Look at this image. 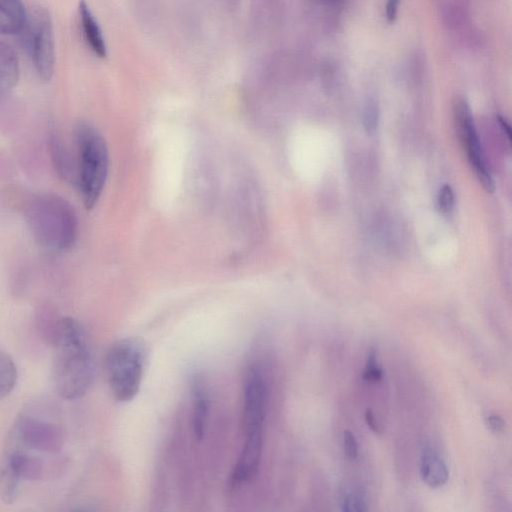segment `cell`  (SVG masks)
Instances as JSON below:
<instances>
[{
  "mask_svg": "<svg viewBox=\"0 0 512 512\" xmlns=\"http://www.w3.org/2000/svg\"><path fill=\"white\" fill-rule=\"evenodd\" d=\"M54 383L68 400L82 397L94 378V359L83 327L73 318H62L56 329Z\"/></svg>",
  "mask_w": 512,
  "mask_h": 512,
  "instance_id": "6da1fadb",
  "label": "cell"
},
{
  "mask_svg": "<svg viewBox=\"0 0 512 512\" xmlns=\"http://www.w3.org/2000/svg\"><path fill=\"white\" fill-rule=\"evenodd\" d=\"M23 211L40 245L58 251L73 247L78 237V218L68 200L55 193H38L28 198Z\"/></svg>",
  "mask_w": 512,
  "mask_h": 512,
  "instance_id": "7a4b0ae2",
  "label": "cell"
},
{
  "mask_svg": "<svg viewBox=\"0 0 512 512\" xmlns=\"http://www.w3.org/2000/svg\"><path fill=\"white\" fill-rule=\"evenodd\" d=\"M76 186L86 209L97 204L106 184L109 152L102 134L92 124L80 121L74 129Z\"/></svg>",
  "mask_w": 512,
  "mask_h": 512,
  "instance_id": "3957f363",
  "label": "cell"
},
{
  "mask_svg": "<svg viewBox=\"0 0 512 512\" xmlns=\"http://www.w3.org/2000/svg\"><path fill=\"white\" fill-rule=\"evenodd\" d=\"M146 365L144 343L133 337L122 338L108 349L104 367L113 397L129 402L138 394Z\"/></svg>",
  "mask_w": 512,
  "mask_h": 512,
  "instance_id": "277c9868",
  "label": "cell"
},
{
  "mask_svg": "<svg viewBox=\"0 0 512 512\" xmlns=\"http://www.w3.org/2000/svg\"><path fill=\"white\" fill-rule=\"evenodd\" d=\"M20 33L38 77L49 81L55 66L53 23L49 11L40 5L29 8Z\"/></svg>",
  "mask_w": 512,
  "mask_h": 512,
  "instance_id": "5b68a950",
  "label": "cell"
},
{
  "mask_svg": "<svg viewBox=\"0 0 512 512\" xmlns=\"http://www.w3.org/2000/svg\"><path fill=\"white\" fill-rule=\"evenodd\" d=\"M268 405V384L262 368L252 364L246 371L243 385V430L245 438L264 437Z\"/></svg>",
  "mask_w": 512,
  "mask_h": 512,
  "instance_id": "8992f818",
  "label": "cell"
},
{
  "mask_svg": "<svg viewBox=\"0 0 512 512\" xmlns=\"http://www.w3.org/2000/svg\"><path fill=\"white\" fill-rule=\"evenodd\" d=\"M454 117L468 161L483 188L492 193L495 184L487 167L468 102L459 97L454 102Z\"/></svg>",
  "mask_w": 512,
  "mask_h": 512,
  "instance_id": "52a82bcc",
  "label": "cell"
},
{
  "mask_svg": "<svg viewBox=\"0 0 512 512\" xmlns=\"http://www.w3.org/2000/svg\"><path fill=\"white\" fill-rule=\"evenodd\" d=\"M10 434L24 448L42 452H56L63 441L62 431L56 425L31 415L19 416Z\"/></svg>",
  "mask_w": 512,
  "mask_h": 512,
  "instance_id": "ba28073f",
  "label": "cell"
},
{
  "mask_svg": "<svg viewBox=\"0 0 512 512\" xmlns=\"http://www.w3.org/2000/svg\"><path fill=\"white\" fill-rule=\"evenodd\" d=\"M47 145L52 165L59 177L72 184H76V162L68 150L62 136L55 128L48 132Z\"/></svg>",
  "mask_w": 512,
  "mask_h": 512,
  "instance_id": "9c48e42d",
  "label": "cell"
},
{
  "mask_svg": "<svg viewBox=\"0 0 512 512\" xmlns=\"http://www.w3.org/2000/svg\"><path fill=\"white\" fill-rule=\"evenodd\" d=\"M192 430L195 438L202 440L209 418V396L201 379L195 378L191 384Z\"/></svg>",
  "mask_w": 512,
  "mask_h": 512,
  "instance_id": "30bf717a",
  "label": "cell"
},
{
  "mask_svg": "<svg viewBox=\"0 0 512 512\" xmlns=\"http://www.w3.org/2000/svg\"><path fill=\"white\" fill-rule=\"evenodd\" d=\"M420 474L422 480L431 488L443 486L449 477L445 461L431 447L423 449L420 461Z\"/></svg>",
  "mask_w": 512,
  "mask_h": 512,
  "instance_id": "8fae6325",
  "label": "cell"
},
{
  "mask_svg": "<svg viewBox=\"0 0 512 512\" xmlns=\"http://www.w3.org/2000/svg\"><path fill=\"white\" fill-rule=\"evenodd\" d=\"M78 13L83 35L88 46L97 57L105 58L107 50L101 28L84 0L79 2Z\"/></svg>",
  "mask_w": 512,
  "mask_h": 512,
  "instance_id": "7c38bea8",
  "label": "cell"
},
{
  "mask_svg": "<svg viewBox=\"0 0 512 512\" xmlns=\"http://www.w3.org/2000/svg\"><path fill=\"white\" fill-rule=\"evenodd\" d=\"M27 10L21 0H0V34L20 33Z\"/></svg>",
  "mask_w": 512,
  "mask_h": 512,
  "instance_id": "4fadbf2b",
  "label": "cell"
},
{
  "mask_svg": "<svg viewBox=\"0 0 512 512\" xmlns=\"http://www.w3.org/2000/svg\"><path fill=\"white\" fill-rule=\"evenodd\" d=\"M19 62L14 51L0 43V97L7 94L19 79Z\"/></svg>",
  "mask_w": 512,
  "mask_h": 512,
  "instance_id": "5bb4252c",
  "label": "cell"
},
{
  "mask_svg": "<svg viewBox=\"0 0 512 512\" xmlns=\"http://www.w3.org/2000/svg\"><path fill=\"white\" fill-rule=\"evenodd\" d=\"M21 478L13 462L4 453L0 460V498L12 503L17 497Z\"/></svg>",
  "mask_w": 512,
  "mask_h": 512,
  "instance_id": "9a60e30c",
  "label": "cell"
},
{
  "mask_svg": "<svg viewBox=\"0 0 512 512\" xmlns=\"http://www.w3.org/2000/svg\"><path fill=\"white\" fill-rule=\"evenodd\" d=\"M17 367L9 354L0 350V400L8 396L17 383Z\"/></svg>",
  "mask_w": 512,
  "mask_h": 512,
  "instance_id": "2e32d148",
  "label": "cell"
},
{
  "mask_svg": "<svg viewBox=\"0 0 512 512\" xmlns=\"http://www.w3.org/2000/svg\"><path fill=\"white\" fill-rule=\"evenodd\" d=\"M363 378L370 382H378L383 378V371L377 363V354L374 348H370L368 351Z\"/></svg>",
  "mask_w": 512,
  "mask_h": 512,
  "instance_id": "e0dca14e",
  "label": "cell"
},
{
  "mask_svg": "<svg viewBox=\"0 0 512 512\" xmlns=\"http://www.w3.org/2000/svg\"><path fill=\"white\" fill-rule=\"evenodd\" d=\"M341 509L346 512H360L367 510L363 496L358 492H346L341 497Z\"/></svg>",
  "mask_w": 512,
  "mask_h": 512,
  "instance_id": "ac0fdd59",
  "label": "cell"
},
{
  "mask_svg": "<svg viewBox=\"0 0 512 512\" xmlns=\"http://www.w3.org/2000/svg\"><path fill=\"white\" fill-rule=\"evenodd\" d=\"M363 123L367 133H373L378 123V110L374 101L369 100L363 112Z\"/></svg>",
  "mask_w": 512,
  "mask_h": 512,
  "instance_id": "d6986e66",
  "label": "cell"
},
{
  "mask_svg": "<svg viewBox=\"0 0 512 512\" xmlns=\"http://www.w3.org/2000/svg\"><path fill=\"white\" fill-rule=\"evenodd\" d=\"M454 206V193L450 185L441 187L438 195V209L442 214H448Z\"/></svg>",
  "mask_w": 512,
  "mask_h": 512,
  "instance_id": "ffe728a7",
  "label": "cell"
},
{
  "mask_svg": "<svg viewBox=\"0 0 512 512\" xmlns=\"http://www.w3.org/2000/svg\"><path fill=\"white\" fill-rule=\"evenodd\" d=\"M343 448L344 453L349 460H355L357 458V441L355 435L349 430H345L343 433Z\"/></svg>",
  "mask_w": 512,
  "mask_h": 512,
  "instance_id": "44dd1931",
  "label": "cell"
},
{
  "mask_svg": "<svg viewBox=\"0 0 512 512\" xmlns=\"http://www.w3.org/2000/svg\"><path fill=\"white\" fill-rule=\"evenodd\" d=\"M485 423L487 424L488 428L495 433L502 432L505 428L504 420L494 413H488L485 416Z\"/></svg>",
  "mask_w": 512,
  "mask_h": 512,
  "instance_id": "7402d4cb",
  "label": "cell"
},
{
  "mask_svg": "<svg viewBox=\"0 0 512 512\" xmlns=\"http://www.w3.org/2000/svg\"><path fill=\"white\" fill-rule=\"evenodd\" d=\"M399 0H387L386 18L388 22H393L397 16Z\"/></svg>",
  "mask_w": 512,
  "mask_h": 512,
  "instance_id": "603a6c76",
  "label": "cell"
},
{
  "mask_svg": "<svg viewBox=\"0 0 512 512\" xmlns=\"http://www.w3.org/2000/svg\"><path fill=\"white\" fill-rule=\"evenodd\" d=\"M364 417H365V421H366L367 425L369 426V428L374 433L380 434L381 433V429H380L377 421L375 420V416L372 413V411L371 410H366Z\"/></svg>",
  "mask_w": 512,
  "mask_h": 512,
  "instance_id": "cb8c5ba5",
  "label": "cell"
},
{
  "mask_svg": "<svg viewBox=\"0 0 512 512\" xmlns=\"http://www.w3.org/2000/svg\"><path fill=\"white\" fill-rule=\"evenodd\" d=\"M498 122H499L500 126L502 127L503 131L506 133L507 139L510 141V139H511V129H510L509 124L500 115L498 116Z\"/></svg>",
  "mask_w": 512,
  "mask_h": 512,
  "instance_id": "d4e9b609",
  "label": "cell"
},
{
  "mask_svg": "<svg viewBox=\"0 0 512 512\" xmlns=\"http://www.w3.org/2000/svg\"><path fill=\"white\" fill-rule=\"evenodd\" d=\"M329 2H332V3H337V2H340L341 0H327Z\"/></svg>",
  "mask_w": 512,
  "mask_h": 512,
  "instance_id": "484cf974",
  "label": "cell"
}]
</instances>
